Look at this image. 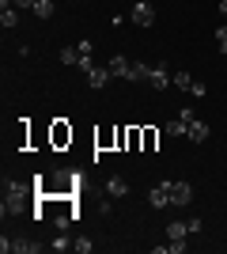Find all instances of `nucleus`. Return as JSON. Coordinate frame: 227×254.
Returning <instances> with one entry per match:
<instances>
[{"instance_id":"nucleus-1","label":"nucleus","mask_w":227,"mask_h":254,"mask_svg":"<svg viewBox=\"0 0 227 254\" xmlns=\"http://www.w3.org/2000/svg\"><path fill=\"white\" fill-rule=\"evenodd\" d=\"M49 144H53V148H65V144H72V126L57 118L53 126H49Z\"/></svg>"},{"instance_id":"nucleus-2","label":"nucleus","mask_w":227,"mask_h":254,"mask_svg":"<svg viewBox=\"0 0 227 254\" xmlns=\"http://www.w3.org/2000/svg\"><path fill=\"white\" fill-rule=\"evenodd\" d=\"M0 251L4 254H38L42 251V243H31V239H0Z\"/></svg>"},{"instance_id":"nucleus-3","label":"nucleus","mask_w":227,"mask_h":254,"mask_svg":"<svg viewBox=\"0 0 227 254\" xmlns=\"http://www.w3.org/2000/svg\"><path fill=\"white\" fill-rule=\"evenodd\" d=\"M171 190H174V182H159V186H151L148 201L155 205V209H167V205H171Z\"/></svg>"},{"instance_id":"nucleus-4","label":"nucleus","mask_w":227,"mask_h":254,"mask_svg":"<svg viewBox=\"0 0 227 254\" xmlns=\"http://www.w3.org/2000/svg\"><path fill=\"white\" fill-rule=\"evenodd\" d=\"M129 19L136 23V27H151V23H155V8H151V4H140V0H136V8L129 11Z\"/></svg>"},{"instance_id":"nucleus-5","label":"nucleus","mask_w":227,"mask_h":254,"mask_svg":"<svg viewBox=\"0 0 227 254\" xmlns=\"http://www.w3.org/2000/svg\"><path fill=\"white\" fill-rule=\"evenodd\" d=\"M76 50H80V64H76V68L91 72V68H95V46L87 42V38H80V42H76Z\"/></svg>"},{"instance_id":"nucleus-6","label":"nucleus","mask_w":227,"mask_h":254,"mask_svg":"<svg viewBox=\"0 0 227 254\" xmlns=\"http://www.w3.org/2000/svg\"><path fill=\"white\" fill-rule=\"evenodd\" d=\"M110 76H114V72H110L106 64H95V68H91V72H87V84L95 87V91H102V87L110 84Z\"/></svg>"},{"instance_id":"nucleus-7","label":"nucleus","mask_w":227,"mask_h":254,"mask_svg":"<svg viewBox=\"0 0 227 254\" xmlns=\"http://www.w3.org/2000/svg\"><path fill=\"white\" fill-rule=\"evenodd\" d=\"M106 68H110L114 76H121V80H129V72H133L129 57H121V53H114V57H110V61H106Z\"/></svg>"},{"instance_id":"nucleus-8","label":"nucleus","mask_w":227,"mask_h":254,"mask_svg":"<svg viewBox=\"0 0 227 254\" xmlns=\"http://www.w3.org/2000/svg\"><path fill=\"white\" fill-rule=\"evenodd\" d=\"M189 201H193V186H189V182H174L171 205H189Z\"/></svg>"},{"instance_id":"nucleus-9","label":"nucleus","mask_w":227,"mask_h":254,"mask_svg":"<svg viewBox=\"0 0 227 254\" xmlns=\"http://www.w3.org/2000/svg\"><path fill=\"white\" fill-rule=\"evenodd\" d=\"M167 239H171V243H185V239H189V224L185 220H171L167 224Z\"/></svg>"},{"instance_id":"nucleus-10","label":"nucleus","mask_w":227,"mask_h":254,"mask_svg":"<svg viewBox=\"0 0 227 254\" xmlns=\"http://www.w3.org/2000/svg\"><path fill=\"white\" fill-rule=\"evenodd\" d=\"M27 193H31V186H27V182H15V179L4 182V197H11V201H23Z\"/></svg>"},{"instance_id":"nucleus-11","label":"nucleus","mask_w":227,"mask_h":254,"mask_svg":"<svg viewBox=\"0 0 227 254\" xmlns=\"http://www.w3.org/2000/svg\"><path fill=\"white\" fill-rule=\"evenodd\" d=\"M148 84L155 87V91H163L167 84H174V72H167V68L159 64V68H151V80H148Z\"/></svg>"},{"instance_id":"nucleus-12","label":"nucleus","mask_w":227,"mask_h":254,"mask_svg":"<svg viewBox=\"0 0 227 254\" xmlns=\"http://www.w3.org/2000/svg\"><path fill=\"white\" fill-rule=\"evenodd\" d=\"M189 140H193V144H205L208 140V122H189Z\"/></svg>"},{"instance_id":"nucleus-13","label":"nucleus","mask_w":227,"mask_h":254,"mask_svg":"<svg viewBox=\"0 0 227 254\" xmlns=\"http://www.w3.org/2000/svg\"><path fill=\"white\" fill-rule=\"evenodd\" d=\"M106 193L110 197H125V193H129V182L121 179V175H114V179L106 182Z\"/></svg>"},{"instance_id":"nucleus-14","label":"nucleus","mask_w":227,"mask_h":254,"mask_svg":"<svg viewBox=\"0 0 227 254\" xmlns=\"http://www.w3.org/2000/svg\"><path fill=\"white\" fill-rule=\"evenodd\" d=\"M129 80H136V84H148V80H151V64H144V61H133V72H129Z\"/></svg>"},{"instance_id":"nucleus-15","label":"nucleus","mask_w":227,"mask_h":254,"mask_svg":"<svg viewBox=\"0 0 227 254\" xmlns=\"http://www.w3.org/2000/svg\"><path fill=\"white\" fill-rule=\"evenodd\" d=\"M15 23H19V8H0V27L4 31H11Z\"/></svg>"},{"instance_id":"nucleus-16","label":"nucleus","mask_w":227,"mask_h":254,"mask_svg":"<svg viewBox=\"0 0 227 254\" xmlns=\"http://www.w3.org/2000/svg\"><path fill=\"white\" fill-rule=\"evenodd\" d=\"M140 144H144V129H125V148L136 152Z\"/></svg>"},{"instance_id":"nucleus-17","label":"nucleus","mask_w":227,"mask_h":254,"mask_svg":"<svg viewBox=\"0 0 227 254\" xmlns=\"http://www.w3.org/2000/svg\"><path fill=\"white\" fill-rule=\"evenodd\" d=\"M34 15H38V19H49V15H53V0H38V4H34Z\"/></svg>"},{"instance_id":"nucleus-18","label":"nucleus","mask_w":227,"mask_h":254,"mask_svg":"<svg viewBox=\"0 0 227 254\" xmlns=\"http://www.w3.org/2000/svg\"><path fill=\"white\" fill-rule=\"evenodd\" d=\"M182 133H189V126H185L182 118H174V122H167V137H182Z\"/></svg>"},{"instance_id":"nucleus-19","label":"nucleus","mask_w":227,"mask_h":254,"mask_svg":"<svg viewBox=\"0 0 227 254\" xmlns=\"http://www.w3.org/2000/svg\"><path fill=\"white\" fill-rule=\"evenodd\" d=\"M61 61L65 64H80V50H76V46H65V50H61Z\"/></svg>"},{"instance_id":"nucleus-20","label":"nucleus","mask_w":227,"mask_h":254,"mask_svg":"<svg viewBox=\"0 0 227 254\" xmlns=\"http://www.w3.org/2000/svg\"><path fill=\"white\" fill-rule=\"evenodd\" d=\"M23 212V201H11V197H4V216H19Z\"/></svg>"},{"instance_id":"nucleus-21","label":"nucleus","mask_w":227,"mask_h":254,"mask_svg":"<svg viewBox=\"0 0 227 254\" xmlns=\"http://www.w3.org/2000/svg\"><path fill=\"white\" fill-rule=\"evenodd\" d=\"M174 87H182V91H189V87H193L189 72H174Z\"/></svg>"},{"instance_id":"nucleus-22","label":"nucleus","mask_w":227,"mask_h":254,"mask_svg":"<svg viewBox=\"0 0 227 254\" xmlns=\"http://www.w3.org/2000/svg\"><path fill=\"white\" fill-rule=\"evenodd\" d=\"M189 95H193V99H205V95H208V87L201 84V80H193V87H189Z\"/></svg>"},{"instance_id":"nucleus-23","label":"nucleus","mask_w":227,"mask_h":254,"mask_svg":"<svg viewBox=\"0 0 227 254\" xmlns=\"http://www.w3.org/2000/svg\"><path fill=\"white\" fill-rule=\"evenodd\" d=\"M49 247H53V251H68V247H76V243H68V235H57Z\"/></svg>"},{"instance_id":"nucleus-24","label":"nucleus","mask_w":227,"mask_h":254,"mask_svg":"<svg viewBox=\"0 0 227 254\" xmlns=\"http://www.w3.org/2000/svg\"><path fill=\"white\" fill-rule=\"evenodd\" d=\"M144 148H148V152L155 148V129H144Z\"/></svg>"},{"instance_id":"nucleus-25","label":"nucleus","mask_w":227,"mask_h":254,"mask_svg":"<svg viewBox=\"0 0 227 254\" xmlns=\"http://www.w3.org/2000/svg\"><path fill=\"white\" fill-rule=\"evenodd\" d=\"M91 247H95L91 239H76V251H80V254H91Z\"/></svg>"},{"instance_id":"nucleus-26","label":"nucleus","mask_w":227,"mask_h":254,"mask_svg":"<svg viewBox=\"0 0 227 254\" xmlns=\"http://www.w3.org/2000/svg\"><path fill=\"white\" fill-rule=\"evenodd\" d=\"M216 42H220V50H227V23H224V27L216 31Z\"/></svg>"},{"instance_id":"nucleus-27","label":"nucleus","mask_w":227,"mask_h":254,"mask_svg":"<svg viewBox=\"0 0 227 254\" xmlns=\"http://www.w3.org/2000/svg\"><path fill=\"white\" fill-rule=\"evenodd\" d=\"M38 0H11V8H34Z\"/></svg>"},{"instance_id":"nucleus-28","label":"nucleus","mask_w":227,"mask_h":254,"mask_svg":"<svg viewBox=\"0 0 227 254\" xmlns=\"http://www.w3.org/2000/svg\"><path fill=\"white\" fill-rule=\"evenodd\" d=\"M220 11H224V15H227V0H220Z\"/></svg>"},{"instance_id":"nucleus-29","label":"nucleus","mask_w":227,"mask_h":254,"mask_svg":"<svg viewBox=\"0 0 227 254\" xmlns=\"http://www.w3.org/2000/svg\"><path fill=\"white\" fill-rule=\"evenodd\" d=\"M140 4H155V0H140Z\"/></svg>"},{"instance_id":"nucleus-30","label":"nucleus","mask_w":227,"mask_h":254,"mask_svg":"<svg viewBox=\"0 0 227 254\" xmlns=\"http://www.w3.org/2000/svg\"><path fill=\"white\" fill-rule=\"evenodd\" d=\"M220 53H224V57H227V50H220Z\"/></svg>"}]
</instances>
